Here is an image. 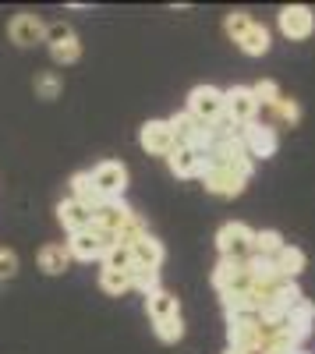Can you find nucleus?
<instances>
[{
  "label": "nucleus",
  "mask_w": 315,
  "mask_h": 354,
  "mask_svg": "<svg viewBox=\"0 0 315 354\" xmlns=\"http://www.w3.org/2000/svg\"><path fill=\"white\" fill-rule=\"evenodd\" d=\"M202 185L209 195H220V198H234L245 192V185L251 181V156L248 153H238L231 160H220V163H206L202 167Z\"/></svg>",
  "instance_id": "nucleus-1"
},
{
  "label": "nucleus",
  "mask_w": 315,
  "mask_h": 354,
  "mask_svg": "<svg viewBox=\"0 0 315 354\" xmlns=\"http://www.w3.org/2000/svg\"><path fill=\"white\" fill-rule=\"evenodd\" d=\"M223 28H227V36H231L248 57H262L269 53V32H266V25H259L251 15L245 11H231L223 18Z\"/></svg>",
  "instance_id": "nucleus-2"
},
{
  "label": "nucleus",
  "mask_w": 315,
  "mask_h": 354,
  "mask_svg": "<svg viewBox=\"0 0 315 354\" xmlns=\"http://www.w3.org/2000/svg\"><path fill=\"white\" fill-rule=\"evenodd\" d=\"M188 113L206 128L220 124L223 121V93L216 85H195L191 96H188Z\"/></svg>",
  "instance_id": "nucleus-3"
},
{
  "label": "nucleus",
  "mask_w": 315,
  "mask_h": 354,
  "mask_svg": "<svg viewBox=\"0 0 315 354\" xmlns=\"http://www.w3.org/2000/svg\"><path fill=\"white\" fill-rule=\"evenodd\" d=\"M251 238H255V230L248 223H223L220 234H216V248L223 259H234V262H248L251 259Z\"/></svg>",
  "instance_id": "nucleus-4"
},
{
  "label": "nucleus",
  "mask_w": 315,
  "mask_h": 354,
  "mask_svg": "<svg viewBox=\"0 0 315 354\" xmlns=\"http://www.w3.org/2000/svg\"><path fill=\"white\" fill-rule=\"evenodd\" d=\"M227 340H231L234 351L259 354V347H262L259 315H227Z\"/></svg>",
  "instance_id": "nucleus-5"
},
{
  "label": "nucleus",
  "mask_w": 315,
  "mask_h": 354,
  "mask_svg": "<svg viewBox=\"0 0 315 354\" xmlns=\"http://www.w3.org/2000/svg\"><path fill=\"white\" fill-rule=\"evenodd\" d=\"M255 113H259V103H255V96H251L248 85H234V88H227V93H223V117H227L234 128L251 124Z\"/></svg>",
  "instance_id": "nucleus-6"
},
{
  "label": "nucleus",
  "mask_w": 315,
  "mask_h": 354,
  "mask_svg": "<svg viewBox=\"0 0 315 354\" xmlns=\"http://www.w3.org/2000/svg\"><path fill=\"white\" fill-rule=\"evenodd\" d=\"M113 245H117V241H113V234H106V230H99V227H89V230L71 234L68 252H71V259L93 262V259H103V252L113 248Z\"/></svg>",
  "instance_id": "nucleus-7"
},
{
  "label": "nucleus",
  "mask_w": 315,
  "mask_h": 354,
  "mask_svg": "<svg viewBox=\"0 0 315 354\" xmlns=\"http://www.w3.org/2000/svg\"><path fill=\"white\" fill-rule=\"evenodd\" d=\"M241 145H245V153L251 160H269L276 156L280 149V138H276V128L273 124H259V121H251L241 128Z\"/></svg>",
  "instance_id": "nucleus-8"
},
{
  "label": "nucleus",
  "mask_w": 315,
  "mask_h": 354,
  "mask_svg": "<svg viewBox=\"0 0 315 354\" xmlns=\"http://www.w3.org/2000/svg\"><path fill=\"white\" fill-rule=\"evenodd\" d=\"M276 25H280V32L287 39L301 43V39H308L315 32V11L305 8V4H287V8H280Z\"/></svg>",
  "instance_id": "nucleus-9"
},
{
  "label": "nucleus",
  "mask_w": 315,
  "mask_h": 354,
  "mask_svg": "<svg viewBox=\"0 0 315 354\" xmlns=\"http://www.w3.org/2000/svg\"><path fill=\"white\" fill-rule=\"evenodd\" d=\"M93 177V185L99 188L103 198H121L124 188H128V167L117 163V160H103L96 170H89Z\"/></svg>",
  "instance_id": "nucleus-10"
},
{
  "label": "nucleus",
  "mask_w": 315,
  "mask_h": 354,
  "mask_svg": "<svg viewBox=\"0 0 315 354\" xmlns=\"http://www.w3.org/2000/svg\"><path fill=\"white\" fill-rule=\"evenodd\" d=\"M46 43H50L53 61H61V64H75L78 57H82V43H78V36L71 32V25H64V21L46 25Z\"/></svg>",
  "instance_id": "nucleus-11"
},
{
  "label": "nucleus",
  "mask_w": 315,
  "mask_h": 354,
  "mask_svg": "<svg viewBox=\"0 0 315 354\" xmlns=\"http://www.w3.org/2000/svg\"><path fill=\"white\" fill-rule=\"evenodd\" d=\"M213 287L220 294H234V290H248L251 287V273L248 262H234V259H220L213 270Z\"/></svg>",
  "instance_id": "nucleus-12"
},
{
  "label": "nucleus",
  "mask_w": 315,
  "mask_h": 354,
  "mask_svg": "<svg viewBox=\"0 0 315 354\" xmlns=\"http://www.w3.org/2000/svg\"><path fill=\"white\" fill-rule=\"evenodd\" d=\"M138 142H142V149L153 153V156H170V153L178 149L174 131H170V124H166V121H146V124H142Z\"/></svg>",
  "instance_id": "nucleus-13"
},
{
  "label": "nucleus",
  "mask_w": 315,
  "mask_h": 354,
  "mask_svg": "<svg viewBox=\"0 0 315 354\" xmlns=\"http://www.w3.org/2000/svg\"><path fill=\"white\" fill-rule=\"evenodd\" d=\"M131 216H135V209H131V205H124L121 198H106V202L99 205V209L93 213V227H99V230L113 234V241H117L121 227H124Z\"/></svg>",
  "instance_id": "nucleus-14"
},
{
  "label": "nucleus",
  "mask_w": 315,
  "mask_h": 354,
  "mask_svg": "<svg viewBox=\"0 0 315 354\" xmlns=\"http://www.w3.org/2000/svg\"><path fill=\"white\" fill-rule=\"evenodd\" d=\"M8 36L15 46H36L46 39V25L36 18V15H15L8 21Z\"/></svg>",
  "instance_id": "nucleus-15"
},
{
  "label": "nucleus",
  "mask_w": 315,
  "mask_h": 354,
  "mask_svg": "<svg viewBox=\"0 0 315 354\" xmlns=\"http://www.w3.org/2000/svg\"><path fill=\"white\" fill-rule=\"evenodd\" d=\"M312 322H315V305H312L308 298H301V301L287 312V333H291L298 344H305V340L312 337Z\"/></svg>",
  "instance_id": "nucleus-16"
},
{
  "label": "nucleus",
  "mask_w": 315,
  "mask_h": 354,
  "mask_svg": "<svg viewBox=\"0 0 315 354\" xmlns=\"http://www.w3.org/2000/svg\"><path fill=\"white\" fill-rule=\"evenodd\" d=\"M68 198L82 202V205H85V209H89V213H96L99 205L106 202V198L99 195V188L93 185V177H89V170H78V174L71 177V195H68Z\"/></svg>",
  "instance_id": "nucleus-17"
},
{
  "label": "nucleus",
  "mask_w": 315,
  "mask_h": 354,
  "mask_svg": "<svg viewBox=\"0 0 315 354\" xmlns=\"http://www.w3.org/2000/svg\"><path fill=\"white\" fill-rule=\"evenodd\" d=\"M57 220H61V223H64V230H71V234L89 230V227H93V213L85 209L82 202H75V198H64L61 205H57Z\"/></svg>",
  "instance_id": "nucleus-18"
},
{
  "label": "nucleus",
  "mask_w": 315,
  "mask_h": 354,
  "mask_svg": "<svg viewBox=\"0 0 315 354\" xmlns=\"http://www.w3.org/2000/svg\"><path fill=\"white\" fill-rule=\"evenodd\" d=\"M273 266H276V273L280 277H287V280H294V277H301L305 273V266H308V255L298 248V245H283L276 255H273Z\"/></svg>",
  "instance_id": "nucleus-19"
},
{
  "label": "nucleus",
  "mask_w": 315,
  "mask_h": 354,
  "mask_svg": "<svg viewBox=\"0 0 315 354\" xmlns=\"http://www.w3.org/2000/svg\"><path fill=\"white\" fill-rule=\"evenodd\" d=\"M163 255H166V252H163V245L153 238V234H146L142 241L131 245V262H135V266H146V270H160Z\"/></svg>",
  "instance_id": "nucleus-20"
},
{
  "label": "nucleus",
  "mask_w": 315,
  "mask_h": 354,
  "mask_svg": "<svg viewBox=\"0 0 315 354\" xmlns=\"http://www.w3.org/2000/svg\"><path fill=\"white\" fill-rule=\"evenodd\" d=\"M170 170H174V177H198L202 174V153H195V149H184V145H178L174 153L166 156Z\"/></svg>",
  "instance_id": "nucleus-21"
},
{
  "label": "nucleus",
  "mask_w": 315,
  "mask_h": 354,
  "mask_svg": "<svg viewBox=\"0 0 315 354\" xmlns=\"http://www.w3.org/2000/svg\"><path fill=\"white\" fill-rule=\"evenodd\" d=\"M146 312H149L153 322H160V319H170V315H181V305L170 290L156 287L153 294H146Z\"/></svg>",
  "instance_id": "nucleus-22"
},
{
  "label": "nucleus",
  "mask_w": 315,
  "mask_h": 354,
  "mask_svg": "<svg viewBox=\"0 0 315 354\" xmlns=\"http://www.w3.org/2000/svg\"><path fill=\"white\" fill-rule=\"evenodd\" d=\"M68 262H71L68 245H43V252H39V270H43V273L61 277V273L68 270Z\"/></svg>",
  "instance_id": "nucleus-23"
},
{
  "label": "nucleus",
  "mask_w": 315,
  "mask_h": 354,
  "mask_svg": "<svg viewBox=\"0 0 315 354\" xmlns=\"http://www.w3.org/2000/svg\"><path fill=\"white\" fill-rule=\"evenodd\" d=\"M283 245V234L280 230H255V238H251V259H273Z\"/></svg>",
  "instance_id": "nucleus-24"
},
{
  "label": "nucleus",
  "mask_w": 315,
  "mask_h": 354,
  "mask_svg": "<svg viewBox=\"0 0 315 354\" xmlns=\"http://www.w3.org/2000/svg\"><path fill=\"white\" fill-rule=\"evenodd\" d=\"M131 248H124V245H113V248H106L103 252V270H113V273H131Z\"/></svg>",
  "instance_id": "nucleus-25"
},
{
  "label": "nucleus",
  "mask_w": 315,
  "mask_h": 354,
  "mask_svg": "<svg viewBox=\"0 0 315 354\" xmlns=\"http://www.w3.org/2000/svg\"><path fill=\"white\" fill-rule=\"evenodd\" d=\"M99 290L110 294V298H121L124 290H131L128 273H113V270H99Z\"/></svg>",
  "instance_id": "nucleus-26"
},
{
  "label": "nucleus",
  "mask_w": 315,
  "mask_h": 354,
  "mask_svg": "<svg viewBox=\"0 0 315 354\" xmlns=\"http://www.w3.org/2000/svg\"><path fill=\"white\" fill-rule=\"evenodd\" d=\"M131 287H138L142 294H153L160 287V270H146V266H131V273H128Z\"/></svg>",
  "instance_id": "nucleus-27"
},
{
  "label": "nucleus",
  "mask_w": 315,
  "mask_h": 354,
  "mask_svg": "<svg viewBox=\"0 0 315 354\" xmlns=\"http://www.w3.org/2000/svg\"><path fill=\"white\" fill-rule=\"evenodd\" d=\"M153 330H156V337H160L163 344H178V340L184 337V319H181V315H170V319H160V322H156Z\"/></svg>",
  "instance_id": "nucleus-28"
},
{
  "label": "nucleus",
  "mask_w": 315,
  "mask_h": 354,
  "mask_svg": "<svg viewBox=\"0 0 315 354\" xmlns=\"http://www.w3.org/2000/svg\"><path fill=\"white\" fill-rule=\"evenodd\" d=\"M269 113L276 117V121H283V124H298V121H301V106H298V100H291V96H280V100L269 106Z\"/></svg>",
  "instance_id": "nucleus-29"
},
{
  "label": "nucleus",
  "mask_w": 315,
  "mask_h": 354,
  "mask_svg": "<svg viewBox=\"0 0 315 354\" xmlns=\"http://www.w3.org/2000/svg\"><path fill=\"white\" fill-rule=\"evenodd\" d=\"M146 234H149V227H146V220H142L138 213L121 227V234H117V245H124V248H131L135 241H142V238H146Z\"/></svg>",
  "instance_id": "nucleus-30"
},
{
  "label": "nucleus",
  "mask_w": 315,
  "mask_h": 354,
  "mask_svg": "<svg viewBox=\"0 0 315 354\" xmlns=\"http://www.w3.org/2000/svg\"><path fill=\"white\" fill-rule=\"evenodd\" d=\"M251 96H255V103H259V106H273L283 93H280V85H276V82L262 78V82H255V85H251Z\"/></svg>",
  "instance_id": "nucleus-31"
},
{
  "label": "nucleus",
  "mask_w": 315,
  "mask_h": 354,
  "mask_svg": "<svg viewBox=\"0 0 315 354\" xmlns=\"http://www.w3.org/2000/svg\"><path fill=\"white\" fill-rule=\"evenodd\" d=\"M36 96L39 100H57V96H61V78H57L53 71H43L36 78Z\"/></svg>",
  "instance_id": "nucleus-32"
},
{
  "label": "nucleus",
  "mask_w": 315,
  "mask_h": 354,
  "mask_svg": "<svg viewBox=\"0 0 315 354\" xmlns=\"http://www.w3.org/2000/svg\"><path fill=\"white\" fill-rule=\"evenodd\" d=\"M18 273V255L11 248H0V280H11Z\"/></svg>",
  "instance_id": "nucleus-33"
},
{
  "label": "nucleus",
  "mask_w": 315,
  "mask_h": 354,
  "mask_svg": "<svg viewBox=\"0 0 315 354\" xmlns=\"http://www.w3.org/2000/svg\"><path fill=\"white\" fill-rule=\"evenodd\" d=\"M227 354H245V351H234V347H227Z\"/></svg>",
  "instance_id": "nucleus-34"
},
{
  "label": "nucleus",
  "mask_w": 315,
  "mask_h": 354,
  "mask_svg": "<svg viewBox=\"0 0 315 354\" xmlns=\"http://www.w3.org/2000/svg\"><path fill=\"white\" fill-rule=\"evenodd\" d=\"M291 354H308V351H301V347H298V351H291Z\"/></svg>",
  "instance_id": "nucleus-35"
}]
</instances>
